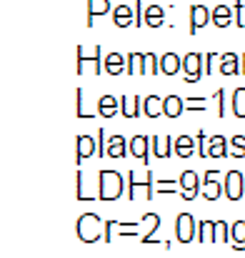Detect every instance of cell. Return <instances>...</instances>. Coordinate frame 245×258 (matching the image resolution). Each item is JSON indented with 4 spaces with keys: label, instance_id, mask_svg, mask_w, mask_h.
<instances>
[{
    "label": "cell",
    "instance_id": "obj_1",
    "mask_svg": "<svg viewBox=\"0 0 245 258\" xmlns=\"http://www.w3.org/2000/svg\"><path fill=\"white\" fill-rule=\"evenodd\" d=\"M123 193V175L118 171H100V201H115Z\"/></svg>",
    "mask_w": 245,
    "mask_h": 258
},
{
    "label": "cell",
    "instance_id": "obj_2",
    "mask_svg": "<svg viewBox=\"0 0 245 258\" xmlns=\"http://www.w3.org/2000/svg\"><path fill=\"white\" fill-rule=\"evenodd\" d=\"M100 218L95 216V213H85L80 216V221H78V236H80L83 243H93V241H98L100 238Z\"/></svg>",
    "mask_w": 245,
    "mask_h": 258
},
{
    "label": "cell",
    "instance_id": "obj_3",
    "mask_svg": "<svg viewBox=\"0 0 245 258\" xmlns=\"http://www.w3.org/2000/svg\"><path fill=\"white\" fill-rule=\"evenodd\" d=\"M183 73H185V83H198L200 76H203V55L188 53L183 58Z\"/></svg>",
    "mask_w": 245,
    "mask_h": 258
},
{
    "label": "cell",
    "instance_id": "obj_4",
    "mask_svg": "<svg viewBox=\"0 0 245 258\" xmlns=\"http://www.w3.org/2000/svg\"><path fill=\"white\" fill-rule=\"evenodd\" d=\"M100 45H95L93 48V58H85V53H83V48H78V73H85L88 71V66H90V71L95 73V76H100V73H105L103 71V58H100Z\"/></svg>",
    "mask_w": 245,
    "mask_h": 258
},
{
    "label": "cell",
    "instance_id": "obj_5",
    "mask_svg": "<svg viewBox=\"0 0 245 258\" xmlns=\"http://www.w3.org/2000/svg\"><path fill=\"white\" fill-rule=\"evenodd\" d=\"M178 241L180 243H190L193 238H198V228H195V218L190 213H180L178 216Z\"/></svg>",
    "mask_w": 245,
    "mask_h": 258
},
{
    "label": "cell",
    "instance_id": "obj_6",
    "mask_svg": "<svg viewBox=\"0 0 245 258\" xmlns=\"http://www.w3.org/2000/svg\"><path fill=\"white\" fill-rule=\"evenodd\" d=\"M225 196L230 201H240L243 198V173L240 171H228L225 173Z\"/></svg>",
    "mask_w": 245,
    "mask_h": 258
},
{
    "label": "cell",
    "instance_id": "obj_7",
    "mask_svg": "<svg viewBox=\"0 0 245 258\" xmlns=\"http://www.w3.org/2000/svg\"><path fill=\"white\" fill-rule=\"evenodd\" d=\"M180 185H183V201H193L195 196H198V188H200V183H198V175L193 171H183L180 175Z\"/></svg>",
    "mask_w": 245,
    "mask_h": 258
},
{
    "label": "cell",
    "instance_id": "obj_8",
    "mask_svg": "<svg viewBox=\"0 0 245 258\" xmlns=\"http://www.w3.org/2000/svg\"><path fill=\"white\" fill-rule=\"evenodd\" d=\"M208 23H210V10L205 5H193L190 8V33H198Z\"/></svg>",
    "mask_w": 245,
    "mask_h": 258
},
{
    "label": "cell",
    "instance_id": "obj_9",
    "mask_svg": "<svg viewBox=\"0 0 245 258\" xmlns=\"http://www.w3.org/2000/svg\"><path fill=\"white\" fill-rule=\"evenodd\" d=\"M125 68H128V60H125L120 53H108V55L103 58V71L110 73V76H120Z\"/></svg>",
    "mask_w": 245,
    "mask_h": 258
},
{
    "label": "cell",
    "instance_id": "obj_10",
    "mask_svg": "<svg viewBox=\"0 0 245 258\" xmlns=\"http://www.w3.org/2000/svg\"><path fill=\"white\" fill-rule=\"evenodd\" d=\"M113 23L118 28H128V25H135V10L130 5H118L113 8Z\"/></svg>",
    "mask_w": 245,
    "mask_h": 258
},
{
    "label": "cell",
    "instance_id": "obj_11",
    "mask_svg": "<svg viewBox=\"0 0 245 258\" xmlns=\"http://www.w3.org/2000/svg\"><path fill=\"white\" fill-rule=\"evenodd\" d=\"M210 20H213V25H218V28H228L230 20H233V8H230V5H215L213 13H210Z\"/></svg>",
    "mask_w": 245,
    "mask_h": 258
},
{
    "label": "cell",
    "instance_id": "obj_12",
    "mask_svg": "<svg viewBox=\"0 0 245 258\" xmlns=\"http://www.w3.org/2000/svg\"><path fill=\"white\" fill-rule=\"evenodd\" d=\"M183 110H185V100L180 95H168L163 100V115L168 118H178Z\"/></svg>",
    "mask_w": 245,
    "mask_h": 258
},
{
    "label": "cell",
    "instance_id": "obj_13",
    "mask_svg": "<svg viewBox=\"0 0 245 258\" xmlns=\"http://www.w3.org/2000/svg\"><path fill=\"white\" fill-rule=\"evenodd\" d=\"M220 73H223V76H238V73H240V58H238L235 53L220 55Z\"/></svg>",
    "mask_w": 245,
    "mask_h": 258
},
{
    "label": "cell",
    "instance_id": "obj_14",
    "mask_svg": "<svg viewBox=\"0 0 245 258\" xmlns=\"http://www.w3.org/2000/svg\"><path fill=\"white\" fill-rule=\"evenodd\" d=\"M173 148H175L178 158H190V156L195 153V143H193L190 136H178L175 143H173Z\"/></svg>",
    "mask_w": 245,
    "mask_h": 258
},
{
    "label": "cell",
    "instance_id": "obj_15",
    "mask_svg": "<svg viewBox=\"0 0 245 258\" xmlns=\"http://www.w3.org/2000/svg\"><path fill=\"white\" fill-rule=\"evenodd\" d=\"M98 153V143L90 136H78V161L83 158H93Z\"/></svg>",
    "mask_w": 245,
    "mask_h": 258
},
{
    "label": "cell",
    "instance_id": "obj_16",
    "mask_svg": "<svg viewBox=\"0 0 245 258\" xmlns=\"http://www.w3.org/2000/svg\"><path fill=\"white\" fill-rule=\"evenodd\" d=\"M140 100H143V98H135V95L120 98V110H123V115H125V118H138V113H140Z\"/></svg>",
    "mask_w": 245,
    "mask_h": 258
},
{
    "label": "cell",
    "instance_id": "obj_17",
    "mask_svg": "<svg viewBox=\"0 0 245 258\" xmlns=\"http://www.w3.org/2000/svg\"><path fill=\"white\" fill-rule=\"evenodd\" d=\"M128 178H130V183H128V198H130V201L135 198V190H138V188H148L150 196H153V173H150V168H148V178H145V180H135V178H133V171L128 173Z\"/></svg>",
    "mask_w": 245,
    "mask_h": 258
},
{
    "label": "cell",
    "instance_id": "obj_18",
    "mask_svg": "<svg viewBox=\"0 0 245 258\" xmlns=\"http://www.w3.org/2000/svg\"><path fill=\"white\" fill-rule=\"evenodd\" d=\"M180 68H183V60L175 53H165L160 58V73H165V76H175Z\"/></svg>",
    "mask_w": 245,
    "mask_h": 258
},
{
    "label": "cell",
    "instance_id": "obj_19",
    "mask_svg": "<svg viewBox=\"0 0 245 258\" xmlns=\"http://www.w3.org/2000/svg\"><path fill=\"white\" fill-rule=\"evenodd\" d=\"M108 158H123L125 156V138L123 136H110L108 138V151H105Z\"/></svg>",
    "mask_w": 245,
    "mask_h": 258
},
{
    "label": "cell",
    "instance_id": "obj_20",
    "mask_svg": "<svg viewBox=\"0 0 245 258\" xmlns=\"http://www.w3.org/2000/svg\"><path fill=\"white\" fill-rule=\"evenodd\" d=\"M110 10V0H88V25H93V20L98 15H105Z\"/></svg>",
    "mask_w": 245,
    "mask_h": 258
},
{
    "label": "cell",
    "instance_id": "obj_21",
    "mask_svg": "<svg viewBox=\"0 0 245 258\" xmlns=\"http://www.w3.org/2000/svg\"><path fill=\"white\" fill-rule=\"evenodd\" d=\"M218 171H208L205 173V193H203V198H208V201H215V198H220V183L218 180H213V175Z\"/></svg>",
    "mask_w": 245,
    "mask_h": 258
},
{
    "label": "cell",
    "instance_id": "obj_22",
    "mask_svg": "<svg viewBox=\"0 0 245 258\" xmlns=\"http://www.w3.org/2000/svg\"><path fill=\"white\" fill-rule=\"evenodd\" d=\"M163 8L160 5H148L145 8V25H150V28H160L163 25Z\"/></svg>",
    "mask_w": 245,
    "mask_h": 258
},
{
    "label": "cell",
    "instance_id": "obj_23",
    "mask_svg": "<svg viewBox=\"0 0 245 258\" xmlns=\"http://www.w3.org/2000/svg\"><path fill=\"white\" fill-rule=\"evenodd\" d=\"M98 110H100L103 118H113V115L118 113V98H113V95H103L100 103H98Z\"/></svg>",
    "mask_w": 245,
    "mask_h": 258
},
{
    "label": "cell",
    "instance_id": "obj_24",
    "mask_svg": "<svg viewBox=\"0 0 245 258\" xmlns=\"http://www.w3.org/2000/svg\"><path fill=\"white\" fill-rule=\"evenodd\" d=\"M143 55L145 53H130L125 60H128V76H145V71H143Z\"/></svg>",
    "mask_w": 245,
    "mask_h": 258
},
{
    "label": "cell",
    "instance_id": "obj_25",
    "mask_svg": "<svg viewBox=\"0 0 245 258\" xmlns=\"http://www.w3.org/2000/svg\"><path fill=\"white\" fill-rule=\"evenodd\" d=\"M143 110H145L148 118H158V115L163 113V103H160V98H155V95L143 98Z\"/></svg>",
    "mask_w": 245,
    "mask_h": 258
},
{
    "label": "cell",
    "instance_id": "obj_26",
    "mask_svg": "<svg viewBox=\"0 0 245 258\" xmlns=\"http://www.w3.org/2000/svg\"><path fill=\"white\" fill-rule=\"evenodd\" d=\"M130 153L135 156V158H148V138L145 136H135L133 141H130Z\"/></svg>",
    "mask_w": 245,
    "mask_h": 258
},
{
    "label": "cell",
    "instance_id": "obj_27",
    "mask_svg": "<svg viewBox=\"0 0 245 258\" xmlns=\"http://www.w3.org/2000/svg\"><path fill=\"white\" fill-rule=\"evenodd\" d=\"M230 238H233V243H235V251H243L245 248V221L233 223V228H230Z\"/></svg>",
    "mask_w": 245,
    "mask_h": 258
},
{
    "label": "cell",
    "instance_id": "obj_28",
    "mask_svg": "<svg viewBox=\"0 0 245 258\" xmlns=\"http://www.w3.org/2000/svg\"><path fill=\"white\" fill-rule=\"evenodd\" d=\"M223 156H225V138H223V136H213V138H210L208 158H223Z\"/></svg>",
    "mask_w": 245,
    "mask_h": 258
},
{
    "label": "cell",
    "instance_id": "obj_29",
    "mask_svg": "<svg viewBox=\"0 0 245 258\" xmlns=\"http://www.w3.org/2000/svg\"><path fill=\"white\" fill-rule=\"evenodd\" d=\"M195 241H215V221H203L198 226V238Z\"/></svg>",
    "mask_w": 245,
    "mask_h": 258
},
{
    "label": "cell",
    "instance_id": "obj_30",
    "mask_svg": "<svg viewBox=\"0 0 245 258\" xmlns=\"http://www.w3.org/2000/svg\"><path fill=\"white\" fill-rule=\"evenodd\" d=\"M143 71H145V76H155V73H160L158 55H153V53H145V55H143Z\"/></svg>",
    "mask_w": 245,
    "mask_h": 258
},
{
    "label": "cell",
    "instance_id": "obj_31",
    "mask_svg": "<svg viewBox=\"0 0 245 258\" xmlns=\"http://www.w3.org/2000/svg\"><path fill=\"white\" fill-rule=\"evenodd\" d=\"M233 113L238 118H245V88H238L233 93Z\"/></svg>",
    "mask_w": 245,
    "mask_h": 258
},
{
    "label": "cell",
    "instance_id": "obj_32",
    "mask_svg": "<svg viewBox=\"0 0 245 258\" xmlns=\"http://www.w3.org/2000/svg\"><path fill=\"white\" fill-rule=\"evenodd\" d=\"M153 151H155L158 158H168V156H170V138H168V136L155 138V141H153Z\"/></svg>",
    "mask_w": 245,
    "mask_h": 258
},
{
    "label": "cell",
    "instance_id": "obj_33",
    "mask_svg": "<svg viewBox=\"0 0 245 258\" xmlns=\"http://www.w3.org/2000/svg\"><path fill=\"white\" fill-rule=\"evenodd\" d=\"M230 156L233 158H245V136H235L230 141Z\"/></svg>",
    "mask_w": 245,
    "mask_h": 258
},
{
    "label": "cell",
    "instance_id": "obj_34",
    "mask_svg": "<svg viewBox=\"0 0 245 258\" xmlns=\"http://www.w3.org/2000/svg\"><path fill=\"white\" fill-rule=\"evenodd\" d=\"M233 23H235L238 28H245V5H243V0H235V3H233Z\"/></svg>",
    "mask_w": 245,
    "mask_h": 258
},
{
    "label": "cell",
    "instance_id": "obj_35",
    "mask_svg": "<svg viewBox=\"0 0 245 258\" xmlns=\"http://www.w3.org/2000/svg\"><path fill=\"white\" fill-rule=\"evenodd\" d=\"M215 241H220V243L230 241V228L225 221H215Z\"/></svg>",
    "mask_w": 245,
    "mask_h": 258
},
{
    "label": "cell",
    "instance_id": "obj_36",
    "mask_svg": "<svg viewBox=\"0 0 245 258\" xmlns=\"http://www.w3.org/2000/svg\"><path fill=\"white\" fill-rule=\"evenodd\" d=\"M133 10H135V28L145 25V10H143V0H133Z\"/></svg>",
    "mask_w": 245,
    "mask_h": 258
},
{
    "label": "cell",
    "instance_id": "obj_37",
    "mask_svg": "<svg viewBox=\"0 0 245 258\" xmlns=\"http://www.w3.org/2000/svg\"><path fill=\"white\" fill-rule=\"evenodd\" d=\"M215 98H218V115L225 118V113H228V110H225V90H223V88L215 90Z\"/></svg>",
    "mask_w": 245,
    "mask_h": 258
},
{
    "label": "cell",
    "instance_id": "obj_38",
    "mask_svg": "<svg viewBox=\"0 0 245 258\" xmlns=\"http://www.w3.org/2000/svg\"><path fill=\"white\" fill-rule=\"evenodd\" d=\"M198 156H200V158H208V151H205V133H203V131L198 133Z\"/></svg>",
    "mask_w": 245,
    "mask_h": 258
},
{
    "label": "cell",
    "instance_id": "obj_39",
    "mask_svg": "<svg viewBox=\"0 0 245 258\" xmlns=\"http://www.w3.org/2000/svg\"><path fill=\"white\" fill-rule=\"evenodd\" d=\"M215 53H208V55H203V76H210V71H213V63H210V58H213Z\"/></svg>",
    "mask_w": 245,
    "mask_h": 258
},
{
    "label": "cell",
    "instance_id": "obj_40",
    "mask_svg": "<svg viewBox=\"0 0 245 258\" xmlns=\"http://www.w3.org/2000/svg\"><path fill=\"white\" fill-rule=\"evenodd\" d=\"M103 136H105V131H98V156H105V151H108V148H105V138H103Z\"/></svg>",
    "mask_w": 245,
    "mask_h": 258
},
{
    "label": "cell",
    "instance_id": "obj_41",
    "mask_svg": "<svg viewBox=\"0 0 245 258\" xmlns=\"http://www.w3.org/2000/svg\"><path fill=\"white\" fill-rule=\"evenodd\" d=\"M240 73L245 76V55H240Z\"/></svg>",
    "mask_w": 245,
    "mask_h": 258
}]
</instances>
